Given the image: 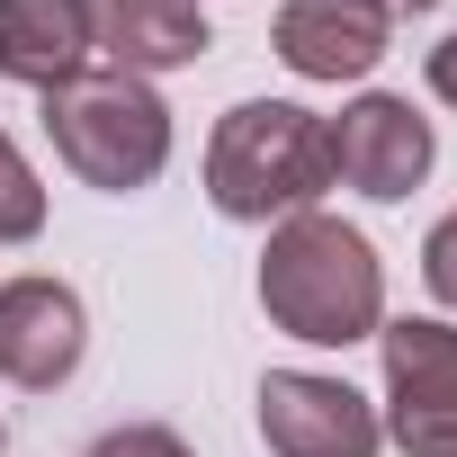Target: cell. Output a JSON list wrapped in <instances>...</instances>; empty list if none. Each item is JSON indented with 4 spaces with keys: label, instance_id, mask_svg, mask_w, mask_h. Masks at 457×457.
Returning a JSON list of instances; mask_svg holds the SVG:
<instances>
[{
    "label": "cell",
    "instance_id": "5",
    "mask_svg": "<svg viewBox=\"0 0 457 457\" xmlns=\"http://www.w3.org/2000/svg\"><path fill=\"white\" fill-rule=\"evenodd\" d=\"M261 439L270 457H377V403L314 368L261 377Z\"/></svg>",
    "mask_w": 457,
    "mask_h": 457
},
{
    "label": "cell",
    "instance_id": "3",
    "mask_svg": "<svg viewBox=\"0 0 457 457\" xmlns=\"http://www.w3.org/2000/svg\"><path fill=\"white\" fill-rule=\"evenodd\" d=\"M46 135L63 153L72 179L126 197L170 162V108L135 81V72H81L63 90H46Z\"/></svg>",
    "mask_w": 457,
    "mask_h": 457
},
{
    "label": "cell",
    "instance_id": "15",
    "mask_svg": "<svg viewBox=\"0 0 457 457\" xmlns=\"http://www.w3.org/2000/svg\"><path fill=\"white\" fill-rule=\"evenodd\" d=\"M395 10H439V0H395Z\"/></svg>",
    "mask_w": 457,
    "mask_h": 457
},
{
    "label": "cell",
    "instance_id": "7",
    "mask_svg": "<svg viewBox=\"0 0 457 457\" xmlns=\"http://www.w3.org/2000/svg\"><path fill=\"white\" fill-rule=\"evenodd\" d=\"M81 341H90V323H81V296L63 278H10L0 287V377L10 386H28V395L63 386L81 368Z\"/></svg>",
    "mask_w": 457,
    "mask_h": 457
},
{
    "label": "cell",
    "instance_id": "6",
    "mask_svg": "<svg viewBox=\"0 0 457 457\" xmlns=\"http://www.w3.org/2000/svg\"><path fill=\"white\" fill-rule=\"evenodd\" d=\"M332 179H350L359 197H412L430 170V126L412 117V99H350L332 126Z\"/></svg>",
    "mask_w": 457,
    "mask_h": 457
},
{
    "label": "cell",
    "instance_id": "14",
    "mask_svg": "<svg viewBox=\"0 0 457 457\" xmlns=\"http://www.w3.org/2000/svg\"><path fill=\"white\" fill-rule=\"evenodd\" d=\"M430 90L457 108V37H448V46H430Z\"/></svg>",
    "mask_w": 457,
    "mask_h": 457
},
{
    "label": "cell",
    "instance_id": "11",
    "mask_svg": "<svg viewBox=\"0 0 457 457\" xmlns=\"http://www.w3.org/2000/svg\"><path fill=\"white\" fill-rule=\"evenodd\" d=\"M37 234H46V188L19 162V144L0 135V243H37Z\"/></svg>",
    "mask_w": 457,
    "mask_h": 457
},
{
    "label": "cell",
    "instance_id": "16",
    "mask_svg": "<svg viewBox=\"0 0 457 457\" xmlns=\"http://www.w3.org/2000/svg\"><path fill=\"white\" fill-rule=\"evenodd\" d=\"M0 439H10V430H0Z\"/></svg>",
    "mask_w": 457,
    "mask_h": 457
},
{
    "label": "cell",
    "instance_id": "12",
    "mask_svg": "<svg viewBox=\"0 0 457 457\" xmlns=\"http://www.w3.org/2000/svg\"><path fill=\"white\" fill-rule=\"evenodd\" d=\"M421 278H430L439 305H457V206L430 224V243H421Z\"/></svg>",
    "mask_w": 457,
    "mask_h": 457
},
{
    "label": "cell",
    "instance_id": "8",
    "mask_svg": "<svg viewBox=\"0 0 457 457\" xmlns=\"http://www.w3.org/2000/svg\"><path fill=\"white\" fill-rule=\"evenodd\" d=\"M386 54V0H287L278 10V63L305 81H359Z\"/></svg>",
    "mask_w": 457,
    "mask_h": 457
},
{
    "label": "cell",
    "instance_id": "2",
    "mask_svg": "<svg viewBox=\"0 0 457 457\" xmlns=\"http://www.w3.org/2000/svg\"><path fill=\"white\" fill-rule=\"evenodd\" d=\"M332 188V144L323 117L296 99H243L224 108L215 144H206V197L234 215V224H287Z\"/></svg>",
    "mask_w": 457,
    "mask_h": 457
},
{
    "label": "cell",
    "instance_id": "4",
    "mask_svg": "<svg viewBox=\"0 0 457 457\" xmlns=\"http://www.w3.org/2000/svg\"><path fill=\"white\" fill-rule=\"evenodd\" d=\"M386 350V421L403 457H457V332L448 323H377Z\"/></svg>",
    "mask_w": 457,
    "mask_h": 457
},
{
    "label": "cell",
    "instance_id": "13",
    "mask_svg": "<svg viewBox=\"0 0 457 457\" xmlns=\"http://www.w3.org/2000/svg\"><path fill=\"white\" fill-rule=\"evenodd\" d=\"M90 457H188V439H179V430H162V421H135V430H108Z\"/></svg>",
    "mask_w": 457,
    "mask_h": 457
},
{
    "label": "cell",
    "instance_id": "10",
    "mask_svg": "<svg viewBox=\"0 0 457 457\" xmlns=\"http://www.w3.org/2000/svg\"><path fill=\"white\" fill-rule=\"evenodd\" d=\"M90 46L117 72H179L206 54V19L197 0H90Z\"/></svg>",
    "mask_w": 457,
    "mask_h": 457
},
{
    "label": "cell",
    "instance_id": "1",
    "mask_svg": "<svg viewBox=\"0 0 457 457\" xmlns=\"http://www.w3.org/2000/svg\"><path fill=\"white\" fill-rule=\"evenodd\" d=\"M261 305L287 341L314 350H350L386 323V270L368 252V234H350L341 215H287L270 252H261Z\"/></svg>",
    "mask_w": 457,
    "mask_h": 457
},
{
    "label": "cell",
    "instance_id": "9",
    "mask_svg": "<svg viewBox=\"0 0 457 457\" xmlns=\"http://www.w3.org/2000/svg\"><path fill=\"white\" fill-rule=\"evenodd\" d=\"M90 54V0H0V81L63 90Z\"/></svg>",
    "mask_w": 457,
    "mask_h": 457
}]
</instances>
